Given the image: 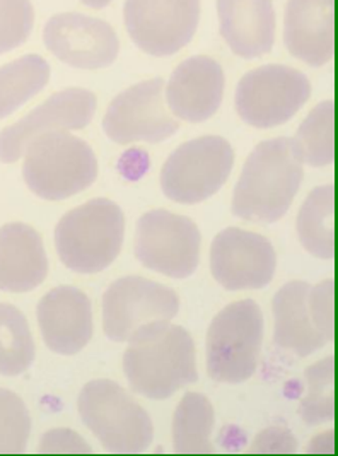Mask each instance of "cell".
Here are the masks:
<instances>
[{
    "instance_id": "1",
    "label": "cell",
    "mask_w": 338,
    "mask_h": 456,
    "mask_svg": "<svg viewBox=\"0 0 338 456\" xmlns=\"http://www.w3.org/2000/svg\"><path fill=\"white\" fill-rule=\"evenodd\" d=\"M301 182L296 139L278 137L256 145L234 190V216L252 223L278 221L293 206Z\"/></svg>"
},
{
    "instance_id": "34",
    "label": "cell",
    "mask_w": 338,
    "mask_h": 456,
    "mask_svg": "<svg viewBox=\"0 0 338 456\" xmlns=\"http://www.w3.org/2000/svg\"><path fill=\"white\" fill-rule=\"evenodd\" d=\"M81 2L85 4L87 7H91V9H103L111 0H81Z\"/></svg>"
},
{
    "instance_id": "11",
    "label": "cell",
    "mask_w": 338,
    "mask_h": 456,
    "mask_svg": "<svg viewBox=\"0 0 338 456\" xmlns=\"http://www.w3.org/2000/svg\"><path fill=\"white\" fill-rule=\"evenodd\" d=\"M125 26L133 43L152 57H169L191 42L200 0H127Z\"/></svg>"
},
{
    "instance_id": "29",
    "label": "cell",
    "mask_w": 338,
    "mask_h": 456,
    "mask_svg": "<svg viewBox=\"0 0 338 456\" xmlns=\"http://www.w3.org/2000/svg\"><path fill=\"white\" fill-rule=\"evenodd\" d=\"M35 24L29 0H0V55L28 40Z\"/></svg>"
},
{
    "instance_id": "15",
    "label": "cell",
    "mask_w": 338,
    "mask_h": 456,
    "mask_svg": "<svg viewBox=\"0 0 338 456\" xmlns=\"http://www.w3.org/2000/svg\"><path fill=\"white\" fill-rule=\"evenodd\" d=\"M43 38L46 48L76 69H103L115 62L120 42L105 21L83 14H59L46 22Z\"/></svg>"
},
{
    "instance_id": "2",
    "label": "cell",
    "mask_w": 338,
    "mask_h": 456,
    "mask_svg": "<svg viewBox=\"0 0 338 456\" xmlns=\"http://www.w3.org/2000/svg\"><path fill=\"white\" fill-rule=\"evenodd\" d=\"M127 344L124 370L135 394L165 400L198 379L195 344L183 327L156 323Z\"/></svg>"
},
{
    "instance_id": "31",
    "label": "cell",
    "mask_w": 338,
    "mask_h": 456,
    "mask_svg": "<svg viewBox=\"0 0 338 456\" xmlns=\"http://www.w3.org/2000/svg\"><path fill=\"white\" fill-rule=\"evenodd\" d=\"M40 453H93L91 446L70 429H53L43 436Z\"/></svg>"
},
{
    "instance_id": "27",
    "label": "cell",
    "mask_w": 338,
    "mask_h": 456,
    "mask_svg": "<svg viewBox=\"0 0 338 456\" xmlns=\"http://www.w3.org/2000/svg\"><path fill=\"white\" fill-rule=\"evenodd\" d=\"M308 392L299 405V415L308 426L332 422L335 417V359L328 355L304 371Z\"/></svg>"
},
{
    "instance_id": "3",
    "label": "cell",
    "mask_w": 338,
    "mask_h": 456,
    "mask_svg": "<svg viewBox=\"0 0 338 456\" xmlns=\"http://www.w3.org/2000/svg\"><path fill=\"white\" fill-rule=\"evenodd\" d=\"M124 236L122 208L108 199H94L65 214L55 229V245L67 269L98 273L117 260Z\"/></svg>"
},
{
    "instance_id": "10",
    "label": "cell",
    "mask_w": 338,
    "mask_h": 456,
    "mask_svg": "<svg viewBox=\"0 0 338 456\" xmlns=\"http://www.w3.org/2000/svg\"><path fill=\"white\" fill-rule=\"evenodd\" d=\"M135 255L148 269L187 279L198 267L200 231L185 216L150 210L139 219Z\"/></svg>"
},
{
    "instance_id": "26",
    "label": "cell",
    "mask_w": 338,
    "mask_h": 456,
    "mask_svg": "<svg viewBox=\"0 0 338 456\" xmlns=\"http://www.w3.org/2000/svg\"><path fill=\"white\" fill-rule=\"evenodd\" d=\"M35 342L18 308L0 303V374L18 376L35 361Z\"/></svg>"
},
{
    "instance_id": "25",
    "label": "cell",
    "mask_w": 338,
    "mask_h": 456,
    "mask_svg": "<svg viewBox=\"0 0 338 456\" xmlns=\"http://www.w3.org/2000/svg\"><path fill=\"white\" fill-rule=\"evenodd\" d=\"M297 147L302 163L330 167L335 159V104L323 102L306 117L297 130Z\"/></svg>"
},
{
    "instance_id": "21",
    "label": "cell",
    "mask_w": 338,
    "mask_h": 456,
    "mask_svg": "<svg viewBox=\"0 0 338 456\" xmlns=\"http://www.w3.org/2000/svg\"><path fill=\"white\" fill-rule=\"evenodd\" d=\"M310 289L308 282L293 281L274 297L275 344L301 357L317 353L326 344L311 318Z\"/></svg>"
},
{
    "instance_id": "8",
    "label": "cell",
    "mask_w": 338,
    "mask_h": 456,
    "mask_svg": "<svg viewBox=\"0 0 338 456\" xmlns=\"http://www.w3.org/2000/svg\"><path fill=\"white\" fill-rule=\"evenodd\" d=\"M311 84L286 65H265L248 72L236 89V110L243 122L272 128L289 122L310 100Z\"/></svg>"
},
{
    "instance_id": "4",
    "label": "cell",
    "mask_w": 338,
    "mask_h": 456,
    "mask_svg": "<svg viewBox=\"0 0 338 456\" xmlns=\"http://www.w3.org/2000/svg\"><path fill=\"white\" fill-rule=\"evenodd\" d=\"M22 176L28 188L44 200H64L91 187L98 161L84 141L68 132H52L24 149Z\"/></svg>"
},
{
    "instance_id": "6",
    "label": "cell",
    "mask_w": 338,
    "mask_h": 456,
    "mask_svg": "<svg viewBox=\"0 0 338 456\" xmlns=\"http://www.w3.org/2000/svg\"><path fill=\"white\" fill-rule=\"evenodd\" d=\"M263 340V314L252 299L226 306L207 333V368L217 383L237 385L254 376Z\"/></svg>"
},
{
    "instance_id": "9",
    "label": "cell",
    "mask_w": 338,
    "mask_h": 456,
    "mask_svg": "<svg viewBox=\"0 0 338 456\" xmlns=\"http://www.w3.org/2000/svg\"><path fill=\"white\" fill-rule=\"evenodd\" d=\"M180 310L176 292L144 277H124L103 296V329L113 342L124 344L156 323L171 322Z\"/></svg>"
},
{
    "instance_id": "5",
    "label": "cell",
    "mask_w": 338,
    "mask_h": 456,
    "mask_svg": "<svg viewBox=\"0 0 338 456\" xmlns=\"http://www.w3.org/2000/svg\"><path fill=\"white\" fill-rule=\"evenodd\" d=\"M79 414L91 433L111 453L146 452L154 428L148 412L111 379H94L79 395Z\"/></svg>"
},
{
    "instance_id": "7",
    "label": "cell",
    "mask_w": 338,
    "mask_h": 456,
    "mask_svg": "<svg viewBox=\"0 0 338 456\" xmlns=\"http://www.w3.org/2000/svg\"><path fill=\"white\" fill-rule=\"evenodd\" d=\"M233 163V147L226 139H195L169 156L161 171V188L173 202H204L228 182Z\"/></svg>"
},
{
    "instance_id": "17",
    "label": "cell",
    "mask_w": 338,
    "mask_h": 456,
    "mask_svg": "<svg viewBox=\"0 0 338 456\" xmlns=\"http://www.w3.org/2000/svg\"><path fill=\"white\" fill-rule=\"evenodd\" d=\"M224 72L209 57H193L178 65L166 87L169 111L180 120L200 124L222 103Z\"/></svg>"
},
{
    "instance_id": "18",
    "label": "cell",
    "mask_w": 338,
    "mask_h": 456,
    "mask_svg": "<svg viewBox=\"0 0 338 456\" xmlns=\"http://www.w3.org/2000/svg\"><path fill=\"white\" fill-rule=\"evenodd\" d=\"M334 0H289L284 40L302 62L321 67L334 59Z\"/></svg>"
},
{
    "instance_id": "20",
    "label": "cell",
    "mask_w": 338,
    "mask_h": 456,
    "mask_svg": "<svg viewBox=\"0 0 338 456\" xmlns=\"http://www.w3.org/2000/svg\"><path fill=\"white\" fill-rule=\"evenodd\" d=\"M48 273V258L40 234L22 223L0 228V290L36 289Z\"/></svg>"
},
{
    "instance_id": "32",
    "label": "cell",
    "mask_w": 338,
    "mask_h": 456,
    "mask_svg": "<svg viewBox=\"0 0 338 456\" xmlns=\"http://www.w3.org/2000/svg\"><path fill=\"white\" fill-rule=\"evenodd\" d=\"M294 436L282 428H270L256 436L252 453H296Z\"/></svg>"
},
{
    "instance_id": "28",
    "label": "cell",
    "mask_w": 338,
    "mask_h": 456,
    "mask_svg": "<svg viewBox=\"0 0 338 456\" xmlns=\"http://www.w3.org/2000/svg\"><path fill=\"white\" fill-rule=\"evenodd\" d=\"M31 435V417L21 396L0 388V453H22Z\"/></svg>"
},
{
    "instance_id": "16",
    "label": "cell",
    "mask_w": 338,
    "mask_h": 456,
    "mask_svg": "<svg viewBox=\"0 0 338 456\" xmlns=\"http://www.w3.org/2000/svg\"><path fill=\"white\" fill-rule=\"evenodd\" d=\"M38 323L50 351L74 355L93 337V306L83 290L62 286L50 290L38 305Z\"/></svg>"
},
{
    "instance_id": "22",
    "label": "cell",
    "mask_w": 338,
    "mask_h": 456,
    "mask_svg": "<svg viewBox=\"0 0 338 456\" xmlns=\"http://www.w3.org/2000/svg\"><path fill=\"white\" fill-rule=\"evenodd\" d=\"M335 187H318L308 195L297 216V234L302 247L323 260L335 255Z\"/></svg>"
},
{
    "instance_id": "19",
    "label": "cell",
    "mask_w": 338,
    "mask_h": 456,
    "mask_svg": "<svg viewBox=\"0 0 338 456\" xmlns=\"http://www.w3.org/2000/svg\"><path fill=\"white\" fill-rule=\"evenodd\" d=\"M221 35L241 59H256L274 46L272 0H217Z\"/></svg>"
},
{
    "instance_id": "30",
    "label": "cell",
    "mask_w": 338,
    "mask_h": 456,
    "mask_svg": "<svg viewBox=\"0 0 338 456\" xmlns=\"http://www.w3.org/2000/svg\"><path fill=\"white\" fill-rule=\"evenodd\" d=\"M334 288L335 282L334 279L330 281H323L321 284H318L317 288L310 289V312L313 323L318 329V332L321 333L326 342H334Z\"/></svg>"
},
{
    "instance_id": "33",
    "label": "cell",
    "mask_w": 338,
    "mask_h": 456,
    "mask_svg": "<svg viewBox=\"0 0 338 456\" xmlns=\"http://www.w3.org/2000/svg\"><path fill=\"white\" fill-rule=\"evenodd\" d=\"M310 453H334V431L318 436L310 446Z\"/></svg>"
},
{
    "instance_id": "14",
    "label": "cell",
    "mask_w": 338,
    "mask_h": 456,
    "mask_svg": "<svg viewBox=\"0 0 338 456\" xmlns=\"http://www.w3.org/2000/svg\"><path fill=\"white\" fill-rule=\"evenodd\" d=\"M96 111V96L79 87L64 89L50 96L18 124L0 132V161L16 163L28 144L44 134L81 130L91 124Z\"/></svg>"
},
{
    "instance_id": "12",
    "label": "cell",
    "mask_w": 338,
    "mask_h": 456,
    "mask_svg": "<svg viewBox=\"0 0 338 456\" xmlns=\"http://www.w3.org/2000/svg\"><path fill=\"white\" fill-rule=\"evenodd\" d=\"M103 128L117 144H156L169 139L180 124L165 100L163 79L135 84L120 93L108 106Z\"/></svg>"
},
{
    "instance_id": "13",
    "label": "cell",
    "mask_w": 338,
    "mask_h": 456,
    "mask_svg": "<svg viewBox=\"0 0 338 456\" xmlns=\"http://www.w3.org/2000/svg\"><path fill=\"white\" fill-rule=\"evenodd\" d=\"M275 267L272 243L256 232L228 228L212 241V275L224 289H262L272 282Z\"/></svg>"
},
{
    "instance_id": "23",
    "label": "cell",
    "mask_w": 338,
    "mask_h": 456,
    "mask_svg": "<svg viewBox=\"0 0 338 456\" xmlns=\"http://www.w3.org/2000/svg\"><path fill=\"white\" fill-rule=\"evenodd\" d=\"M213 407L205 395H185L173 419V446L176 453L202 455L215 453L211 435Z\"/></svg>"
},
{
    "instance_id": "24",
    "label": "cell",
    "mask_w": 338,
    "mask_h": 456,
    "mask_svg": "<svg viewBox=\"0 0 338 456\" xmlns=\"http://www.w3.org/2000/svg\"><path fill=\"white\" fill-rule=\"evenodd\" d=\"M50 79V65L40 55H26L0 67V120L36 96Z\"/></svg>"
}]
</instances>
